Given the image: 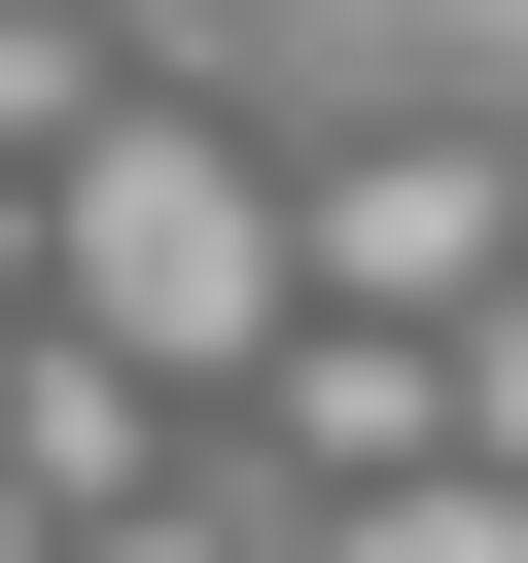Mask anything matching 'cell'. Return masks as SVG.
Returning <instances> with one entry per match:
<instances>
[{"label": "cell", "instance_id": "9c48e42d", "mask_svg": "<svg viewBox=\"0 0 528 563\" xmlns=\"http://www.w3.org/2000/svg\"><path fill=\"white\" fill-rule=\"evenodd\" d=\"M0 563H70V528H35V493H0Z\"/></svg>", "mask_w": 528, "mask_h": 563}, {"label": "cell", "instance_id": "ba28073f", "mask_svg": "<svg viewBox=\"0 0 528 563\" xmlns=\"http://www.w3.org/2000/svg\"><path fill=\"white\" fill-rule=\"evenodd\" d=\"M0 352H35V176H0Z\"/></svg>", "mask_w": 528, "mask_h": 563}, {"label": "cell", "instance_id": "5b68a950", "mask_svg": "<svg viewBox=\"0 0 528 563\" xmlns=\"http://www.w3.org/2000/svg\"><path fill=\"white\" fill-rule=\"evenodd\" d=\"M422 422H458V493H528V282H493V317L422 352Z\"/></svg>", "mask_w": 528, "mask_h": 563}, {"label": "cell", "instance_id": "6da1fadb", "mask_svg": "<svg viewBox=\"0 0 528 563\" xmlns=\"http://www.w3.org/2000/svg\"><path fill=\"white\" fill-rule=\"evenodd\" d=\"M35 352H106L141 422H176V387H282V176L176 141V106H106L70 211H35Z\"/></svg>", "mask_w": 528, "mask_h": 563}, {"label": "cell", "instance_id": "52a82bcc", "mask_svg": "<svg viewBox=\"0 0 528 563\" xmlns=\"http://www.w3.org/2000/svg\"><path fill=\"white\" fill-rule=\"evenodd\" d=\"M70 563H211V493H106V528H70Z\"/></svg>", "mask_w": 528, "mask_h": 563}, {"label": "cell", "instance_id": "277c9868", "mask_svg": "<svg viewBox=\"0 0 528 563\" xmlns=\"http://www.w3.org/2000/svg\"><path fill=\"white\" fill-rule=\"evenodd\" d=\"M70 141H106V35H70V0H0V176L70 211Z\"/></svg>", "mask_w": 528, "mask_h": 563}, {"label": "cell", "instance_id": "8992f818", "mask_svg": "<svg viewBox=\"0 0 528 563\" xmlns=\"http://www.w3.org/2000/svg\"><path fill=\"white\" fill-rule=\"evenodd\" d=\"M317 563H528V493H458V457H422V493H352Z\"/></svg>", "mask_w": 528, "mask_h": 563}, {"label": "cell", "instance_id": "3957f363", "mask_svg": "<svg viewBox=\"0 0 528 563\" xmlns=\"http://www.w3.org/2000/svg\"><path fill=\"white\" fill-rule=\"evenodd\" d=\"M246 457H317V528H352V493H422L458 422H422V352H352V317H282V387H246Z\"/></svg>", "mask_w": 528, "mask_h": 563}, {"label": "cell", "instance_id": "7a4b0ae2", "mask_svg": "<svg viewBox=\"0 0 528 563\" xmlns=\"http://www.w3.org/2000/svg\"><path fill=\"white\" fill-rule=\"evenodd\" d=\"M528 282V141H352V176H282V317H352V352H458Z\"/></svg>", "mask_w": 528, "mask_h": 563}]
</instances>
